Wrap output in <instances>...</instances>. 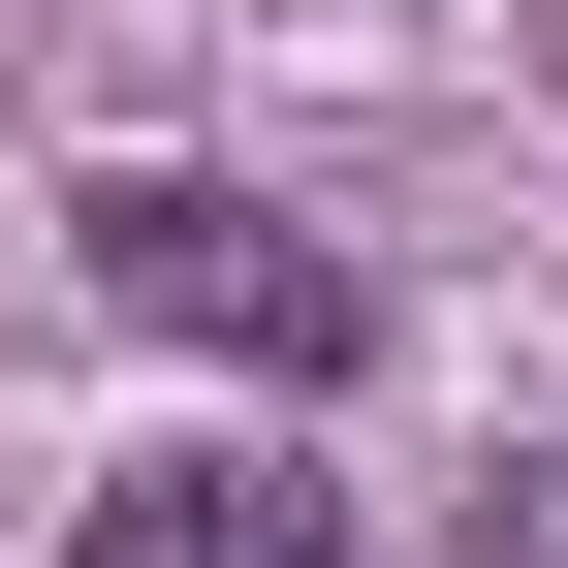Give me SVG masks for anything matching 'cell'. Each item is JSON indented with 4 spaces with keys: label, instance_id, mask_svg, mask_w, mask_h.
Returning <instances> with one entry per match:
<instances>
[{
    "label": "cell",
    "instance_id": "cell-2",
    "mask_svg": "<svg viewBox=\"0 0 568 568\" xmlns=\"http://www.w3.org/2000/svg\"><path fill=\"white\" fill-rule=\"evenodd\" d=\"M63 568H347V506L316 474H253V443H190V474H95V537Z\"/></svg>",
    "mask_w": 568,
    "mask_h": 568
},
{
    "label": "cell",
    "instance_id": "cell-1",
    "mask_svg": "<svg viewBox=\"0 0 568 568\" xmlns=\"http://www.w3.org/2000/svg\"><path fill=\"white\" fill-rule=\"evenodd\" d=\"M95 284H126L159 347H253V379H347V253H284L253 190H190V159H126V190H95Z\"/></svg>",
    "mask_w": 568,
    "mask_h": 568
}]
</instances>
